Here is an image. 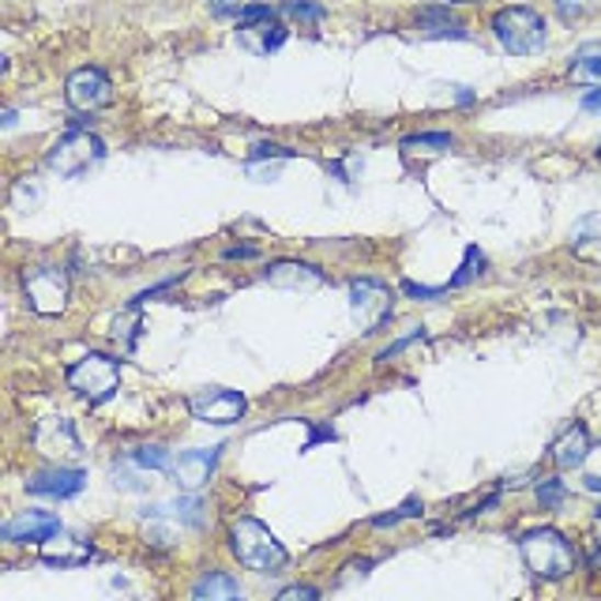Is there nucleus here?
<instances>
[{
	"label": "nucleus",
	"instance_id": "obj_11",
	"mask_svg": "<svg viewBox=\"0 0 601 601\" xmlns=\"http://www.w3.org/2000/svg\"><path fill=\"white\" fill-rule=\"evenodd\" d=\"M0 534H4V542L15 545H46L60 534V519L49 515V511H23L12 523H4Z\"/></svg>",
	"mask_w": 601,
	"mask_h": 601
},
{
	"label": "nucleus",
	"instance_id": "obj_1",
	"mask_svg": "<svg viewBox=\"0 0 601 601\" xmlns=\"http://www.w3.org/2000/svg\"><path fill=\"white\" fill-rule=\"evenodd\" d=\"M229 549H234V556L245 564V568L263 571V576H275V571L286 568V560H290L286 545L252 515H241L234 526H229Z\"/></svg>",
	"mask_w": 601,
	"mask_h": 601
},
{
	"label": "nucleus",
	"instance_id": "obj_33",
	"mask_svg": "<svg viewBox=\"0 0 601 601\" xmlns=\"http://www.w3.org/2000/svg\"><path fill=\"white\" fill-rule=\"evenodd\" d=\"M587 489H590V492H601V474H594V477H587Z\"/></svg>",
	"mask_w": 601,
	"mask_h": 601
},
{
	"label": "nucleus",
	"instance_id": "obj_25",
	"mask_svg": "<svg viewBox=\"0 0 601 601\" xmlns=\"http://www.w3.org/2000/svg\"><path fill=\"white\" fill-rule=\"evenodd\" d=\"M556 12H560V20L576 23V20H587L590 12L598 8V0H553Z\"/></svg>",
	"mask_w": 601,
	"mask_h": 601
},
{
	"label": "nucleus",
	"instance_id": "obj_21",
	"mask_svg": "<svg viewBox=\"0 0 601 601\" xmlns=\"http://www.w3.org/2000/svg\"><path fill=\"white\" fill-rule=\"evenodd\" d=\"M42 560L46 564H60V568H68V564H83L91 560V545L87 542H76V537H57V545H42Z\"/></svg>",
	"mask_w": 601,
	"mask_h": 601
},
{
	"label": "nucleus",
	"instance_id": "obj_16",
	"mask_svg": "<svg viewBox=\"0 0 601 601\" xmlns=\"http://www.w3.org/2000/svg\"><path fill=\"white\" fill-rule=\"evenodd\" d=\"M192 601H245V590L226 571H203L192 587Z\"/></svg>",
	"mask_w": 601,
	"mask_h": 601
},
{
	"label": "nucleus",
	"instance_id": "obj_9",
	"mask_svg": "<svg viewBox=\"0 0 601 601\" xmlns=\"http://www.w3.org/2000/svg\"><path fill=\"white\" fill-rule=\"evenodd\" d=\"M65 99L76 113H99L113 102V83L102 68H76L65 83Z\"/></svg>",
	"mask_w": 601,
	"mask_h": 601
},
{
	"label": "nucleus",
	"instance_id": "obj_15",
	"mask_svg": "<svg viewBox=\"0 0 601 601\" xmlns=\"http://www.w3.org/2000/svg\"><path fill=\"white\" fill-rule=\"evenodd\" d=\"M553 463H556V470H579L582 463H587V455H590V432L587 426H568L560 432V436L553 440Z\"/></svg>",
	"mask_w": 601,
	"mask_h": 601
},
{
	"label": "nucleus",
	"instance_id": "obj_30",
	"mask_svg": "<svg viewBox=\"0 0 601 601\" xmlns=\"http://www.w3.org/2000/svg\"><path fill=\"white\" fill-rule=\"evenodd\" d=\"M263 15H275V8H271V4H249V8H241V20H263Z\"/></svg>",
	"mask_w": 601,
	"mask_h": 601
},
{
	"label": "nucleus",
	"instance_id": "obj_29",
	"mask_svg": "<svg viewBox=\"0 0 601 601\" xmlns=\"http://www.w3.org/2000/svg\"><path fill=\"white\" fill-rule=\"evenodd\" d=\"M294 150H286V147H275V144H263V147H256L252 150V158H290Z\"/></svg>",
	"mask_w": 601,
	"mask_h": 601
},
{
	"label": "nucleus",
	"instance_id": "obj_3",
	"mask_svg": "<svg viewBox=\"0 0 601 601\" xmlns=\"http://www.w3.org/2000/svg\"><path fill=\"white\" fill-rule=\"evenodd\" d=\"M492 34H497V42L508 53H515V57H530V53H542L545 42H549V34H545V20L542 12H534V8L526 4H508L500 8L497 15H492Z\"/></svg>",
	"mask_w": 601,
	"mask_h": 601
},
{
	"label": "nucleus",
	"instance_id": "obj_26",
	"mask_svg": "<svg viewBox=\"0 0 601 601\" xmlns=\"http://www.w3.org/2000/svg\"><path fill=\"white\" fill-rule=\"evenodd\" d=\"M282 8H286V12L294 15V20H300V23H320L324 15H327L320 4H313V0H286Z\"/></svg>",
	"mask_w": 601,
	"mask_h": 601
},
{
	"label": "nucleus",
	"instance_id": "obj_12",
	"mask_svg": "<svg viewBox=\"0 0 601 601\" xmlns=\"http://www.w3.org/2000/svg\"><path fill=\"white\" fill-rule=\"evenodd\" d=\"M218 451H223V447H192V451H181V455L173 458L177 485H181L184 492L203 489V485L211 481V474H215V466H218Z\"/></svg>",
	"mask_w": 601,
	"mask_h": 601
},
{
	"label": "nucleus",
	"instance_id": "obj_22",
	"mask_svg": "<svg viewBox=\"0 0 601 601\" xmlns=\"http://www.w3.org/2000/svg\"><path fill=\"white\" fill-rule=\"evenodd\" d=\"M455 139L447 136V132H426V136H410L402 139V150L406 155H418V150H429V155H436V150H447Z\"/></svg>",
	"mask_w": 601,
	"mask_h": 601
},
{
	"label": "nucleus",
	"instance_id": "obj_28",
	"mask_svg": "<svg viewBox=\"0 0 601 601\" xmlns=\"http://www.w3.org/2000/svg\"><path fill=\"white\" fill-rule=\"evenodd\" d=\"M275 601H320V590L308 587V582H297V587H286Z\"/></svg>",
	"mask_w": 601,
	"mask_h": 601
},
{
	"label": "nucleus",
	"instance_id": "obj_8",
	"mask_svg": "<svg viewBox=\"0 0 601 601\" xmlns=\"http://www.w3.org/2000/svg\"><path fill=\"white\" fill-rule=\"evenodd\" d=\"M350 308H353V320L365 327V331H376V327L392 316L395 294L376 279H353L350 282Z\"/></svg>",
	"mask_w": 601,
	"mask_h": 601
},
{
	"label": "nucleus",
	"instance_id": "obj_14",
	"mask_svg": "<svg viewBox=\"0 0 601 601\" xmlns=\"http://www.w3.org/2000/svg\"><path fill=\"white\" fill-rule=\"evenodd\" d=\"M83 481H87V474L79 470V466H53V470L34 474L31 481H26V489H31L34 497L68 500V497H76V492L83 489Z\"/></svg>",
	"mask_w": 601,
	"mask_h": 601
},
{
	"label": "nucleus",
	"instance_id": "obj_7",
	"mask_svg": "<svg viewBox=\"0 0 601 601\" xmlns=\"http://www.w3.org/2000/svg\"><path fill=\"white\" fill-rule=\"evenodd\" d=\"M249 402H245L241 392H229V387H203L189 399V413L203 426H234V421L245 418Z\"/></svg>",
	"mask_w": 601,
	"mask_h": 601
},
{
	"label": "nucleus",
	"instance_id": "obj_10",
	"mask_svg": "<svg viewBox=\"0 0 601 601\" xmlns=\"http://www.w3.org/2000/svg\"><path fill=\"white\" fill-rule=\"evenodd\" d=\"M31 444L38 447V455L57 458V463L60 458L83 455V444H79V436H76V429H72V421L68 418H42L38 426H34Z\"/></svg>",
	"mask_w": 601,
	"mask_h": 601
},
{
	"label": "nucleus",
	"instance_id": "obj_24",
	"mask_svg": "<svg viewBox=\"0 0 601 601\" xmlns=\"http://www.w3.org/2000/svg\"><path fill=\"white\" fill-rule=\"evenodd\" d=\"M128 463L144 466V470H166V466H170V455H166V447L147 444V447H136V451H132Z\"/></svg>",
	"mask_w": 601,
	"mask_h": 601
},
{
	"label": "nucleus",
	"instance_id": "obj_20",
	"mask_svg": "<svg viewBox=\"0 0 601 601\" xmlns=\"http://www.w3.org/2000/svg\"><path fill=\"white\" fill-rule=\"evenodd\" d=\"M271 282V286H320L324 275L313 268V263H297V260H282L275 263V268H268V275H263Z\"/></svg>",
	"mask_w": 601,
	"mask_h": 601
},
{
	"label": "nucleus",
	"instance_id": "obj_18",
	"mask_svg": "<svg viewBox=\"0 0 601 601\" xmlns=\"http://www.w3.org/2000/svg\"><path fill=\"white\" fill-rule=\"evenodd\" d=\"M418 26L426 38H470V31H466L463 20H455V15L447 12V8H426V12L418 15Z\"/></svg>",
	"mask_w": 601,
	"mask_h": 601
},
{
	"label": "nucleus",
	"instance_id": "obj_5",
	"mask_svg": "<svg viewBox=\"0 0 601 601\" xmlns=\"http://www.w3.org/2000/svg\"><path fill=\"white\" fill-rule=\"evenodd\" d=\"M68 387L79 395V399H91V402H105L121 384V361L117 358H105V353H87L79 358L72 368H68Z\"/></svg>",
	"mask_w": 601,
	"mask_h": 601
},
{
	"label": "nucleus",
	"instance_id": "obj_17",
	"mask_svg": "<svg viewBox=\"0 0 601 601\" xmlns=\"http://www.w3.org/2000/svg\"><path fill=\"white\" fill-rule=\"evenodd\" d=\"M571 252L587 263H601V211L576 223V229H571Z\"/></svg>",
	"mask_w": 601,
	"mask_h": 601
},
{
	"label": "nucleus",
	"instance_id": "obj_34",
	"mask_svg": "<svg viewBox=\"0 0 601 601\" xmlns=\"http://www.w3.org/2000/svg\"><path fill=\"white\" fill-rule=\"evenodd\" d=\"M598 162H601V144H598Z\"/></svg>",
	"mask_w": 601,
	"mask_h": 601
},
{
	"label": "nucleus",
	"instance_id": "obj_27",
	"mask_svg": "<svg viewBox=\"0 0 601 601\" xmlns=\"http://www.w3.org/2000/svg\"><path fill=\"white\" fill-rule=\"evenodd\" d=\"M537 500H542V508H556V503L564 500V481H556V477H545V481L537 485Z\"/></svg>",
	"mask_w": 601,
	"mask_h": 601
},
{
	"label": "nucleus",
	"instance_id": "obj_13",
	"mask_svg": "<svg viewBox=\"0 0 601 601\" xmlns=\"http://www.w3.org/2000/svg\"><path fill=\"white\" fill-rule=\"evenodd\" d=\"M237 42H241V49L252 53V57H271V53L286 42V26H282L275 15H263V20H241L237 23Z\"/></svg>",
	"mask_w": 601,
	"mask_h": 601
},
{
	"label": "nucleus",
	"instance_id": "obj_32",
	"mask_svg": "<svg viewBox=\"0 0 601 601\" xmlns=\"http://www.w3.org/2000/svg\"><path fill=\"white\" fill-rule=\"evenodd\" d=\"M226 256H229V260H237V256H245V260H249V256H256V249H229Z\"/></svg>",
	"mask_w": 601,
	"mask_h": 601
},
{
	"label": "nucleus",
	"instance_id": "obj_31",
	"mask_svg": "<svg viewBox=\"0 0 601 601\" xmlns=\"http://www.w3.org/2000/svg\"><path fill=\"white\" fill-rule=\"evenodd\" d=\"M582 110L598 113V110H601V91H590V94H587V99H582Z\"/></svg>",
	"mask_w": 601,
	"mask_h": 601
},
{
	"label": "nucleus",
	"instance_id": "obj_19",
	"mask_svg": "<svg viewBox=\"0 0 601 601\" xmlns=\"http://www.w3.org/2000/svg\"><path fill=\"white\" fill-rule=\"evenodd\" d=\"M568 76L579 87H601V42H582L568 65Z\"/></svg>",
	"mask_w": 601,
	"mask_h": 601
},
{
	"label": "nucleus",
	"instance_id": "obj_4",
	"mask_svg": "<svg viewBox=\"0 0 601 601\" xmlns=\"http://www.w3.org/2000/svg\"><path fill=\"white\" fill-rule=\"evenodd\" d=\"M102 158H105V144L94 132H68V136H60L57 144L49 147L46 162L53 173L76 181V177H83L91 166H99Z\"/></svg>",
	"mask_w": 601,
	"mask_h": 601
},
{
	"label": "nucleus",
	"instance_id": "obj_2",
	"mask_svg": "<svg viewBox=\"0 0 601 601\" xmlns=\"http://www.w3.org/2000/svg\"><path fill=\"white\" fill-rule=\"evenodd\" d=\"M519 553H523V564L534 571L537 579H568L576 571V545L553 526H537L526 530L519 537Z\"/></svg>",
	"mask_w": 601,
	"mask_h": 601
},
{
	"label": "nucleus",
	"instance_id": "obj_23",
	"mask_svg": "<svg viewBox=\"0 0 601 601\" xmlns=\"http://www.w3.org/2000/svg\"><path fill=\"white\" fill-rule=\"evenodd\" d=\"M481 268H485V256H481V249H477V245H470V249H466V263H463V271H458V275L447 282L444 294H447V290L466 286V282H470V279H477V275H481Z\"/></svg>",
	"mask_w": 601,
	"mask_h": 601
},
{
	"label": "nucleus",
	"instance_id": "obj_6",
	"mask_svg": "<svg viewBox=\"0 0 601 601\" xmlns=\"http://www.w3.org/2000/svg\"><path fill=\"white\" fill-rule=\"evenodd\" d=\"M23 294L26 305L38 316H60L68 308V294H72V282H68L65 268H26L23 271Z\"/></svg>",
	"mask_w": 601,
	"mask_h": 601
},
{
	"label": "nucleus",
	"instance_id": "obj_35",
	"mask_svg": "<svg viewBox=\"0 0 601 601\" xmlns=\"http://www.w3.org/2000/svg\"><path fill=\"white\" fill-rule=\"evenodd\" d=\"M598 519H601V508H598Z\"/></svg>",
	"mask_w": 601,
	"mask_h": 601
}]
</instances>
